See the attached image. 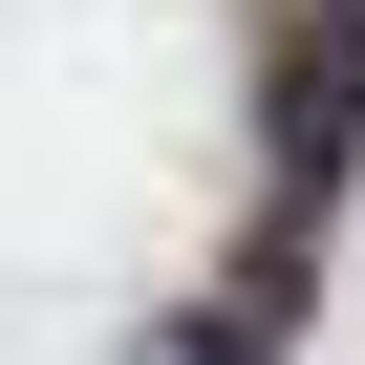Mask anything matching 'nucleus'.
<instances>
[{
	"mask_svg": "<svg viewBox=\"0 0 365 365\" xmlns=\"http://www.w3.org/2000/svg\"><path fill=\"white\" fill-rule=\"evenodd\" d=\"M279 215L344 194V150H365V0H279Z\"/></svg>",
	"mask_w": 365,
	"mask_h": 365,
	"instance_id": "1",
	"label": "nucleus"
},
{
	"mask_svg": "<svg viewBox=\"0 0 365 365\" xmlns=\"http://www.w3.org/2000/svg\"><path fill=\"white\" fill-rule=\"evenodd\" d=\"M194 365H258V301H237V322H194Z\"/></svg>",
	"mask_w": 365,
	"mask_h": 365,
	"instance_id": "2",
	"label": "nucleus"
}]
</instances>
